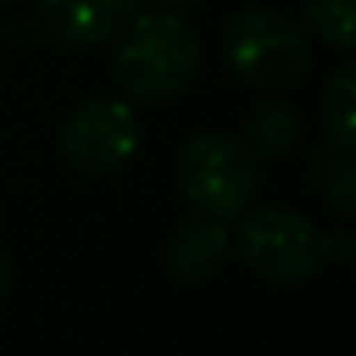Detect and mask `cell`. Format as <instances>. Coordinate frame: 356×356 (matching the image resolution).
I'll return each mask as SVG.
<instances>
[{"instance_id": "obj_1", "label": "cell", "mask_w": 356, "mask_h": 356, "mask_svg": "<svg viewBox=\"0 0 356 356\" xmlns=\"http://www.w3.org/2000/svg\"><path fill=\"white\" fill-rule=\"evenodd\" d=\"M203 67V46L193 25L175 11L133 15L112 56V74L122 91L140 102L182 95Z\"/></svg>"}, {"instance_id": "obj_2", "label": "cell", "mask_w": 356, "mask_h": 356, "mask_svg": "<svg viewBox=\"0 0 356 356\" xmlns=\"http://www.w3.org/2000/svg\"><path fill=\"white\" fill-rule=\"evenodd\" d=\"M227 67L259 91H293L304 84L311 49L297 22L269 8H248L224 29Z\"/></svg>"}, {"instance_id": "obj_3", "label": "cell", "mask_w": 356, "mask_h": 356, "mask_svg": "<svg viewBox=\"0 0 356 356\" xmlns=\"http://www.w3.org/2000/svg\"><path fill=\"white\" fill-rule=\"evenodd\" d=\"M175 182L203 217L234 220L259 193V164L234 136L200 133L178 147Z\"/></svg>"}, {"instance_id": "obj_4", "label": "cell", "mask_w": 356, "mask_h": 356, "mask_svg": "<svg viewBox=\"0 0 356 356\" xmlns=\"http://www.w3.org/2000/svg\"><path fill=\"white\" fill-rule=\"evenodd\" d=\"M238 255L259 280L293 286L307 283L321 269L325 245L321 231L304 213L286 207H259L241 217Z\"/></svg>"}, {"instance_id": "obj_5", "label": "cell", "mask_w": 356, "mask_h": 356, "mask_svg": "<svg viewBox=\"0 0 356 356\" xmlns=\"http://www.w3.org/2000/svg\"><path fill=\"white\" fill-rule=\"evenodd\" d=\"M56 147L77 171L108 175L122 168L140 147V119L126 102L98 98L81 105L60 129Z\"/></svg>"}, {"instance_id": "obj_6", "label": "cell", "mask_w": 356, "mask_h": 356, "mask_svg": "<svg viewBox=\"0 0 356 356\" xmlns=\"http://www.w3.org/2000/svg\"><path fill=\"white\" fill-rule=\"evenodd\" d=\"M227 255H231L227 220H217V217L182 224L161 248V262L168 276H175L178 283H203L217 276Z\"/></svg>"}, {"instance_id": "obj_7", "label": "cell", "mask_w": 356, "mask_h": 356, "mask_svg": "<svg viewBox=\"0 0 356 356\" xmlns=\"http://www.w3.org/2000/svg\"><path fill=\"white\" fill-rule=\"evenodd\" d=\"M140 0H39L42 22L67 42L98 46L119 35L136 15Z\"/></svg>"}, {"instance_id": "obj_8", "label": "cell", "mask_w": 356, "mask_h": 356, "mask_svg": "<svg viewBox=\"0 0 356 356\" xmlns=\"http://www.w3.org/2000/svg\"><path fill=\"white\" fill-rule=\"evenodd\" d=\"M353 77H356V63L346 60L325 84L321 91V129L332 150L339 154H353L356 150V115H353Z\"/></svg>"}, {"instance_id": "obj_9", "label": "cell", "mask_w": 356, "mask_h": 356, "mask_svg": "<svg viewBox=\"0 0 356 356\" xmlns=\"http://www.w3.org/2000/svg\"><path fill=\"white\" fill-rule=\"evenodd\" d=\"M248 140L262 157H283L304 140V119L290 105H262L248 119Z\"/></svg>"}, {"instance_id": "obj_10", "label": "cell", "mask_w": 356, "mask_h": 356, "mask_svg": "<svg viewBox=\"0 0 356 356\" xmlns=\"http://www.w3.org/2000/svg\"><path fill=\"white\" fill-rule=\"evenodd\" d=\"M311 29L335 49H353L356 42V0H304Z\"/></svg>"}, {"instance_id": "obj_11", "label": "cell", "mask_w": 356, "mask_h": 356, "mask_svg": "<svg viewBox=\"0 0 356 356\" xmlns=\"http://www.w3.org/2000/svg\"><path fill=\"white\" fill-rule=\"evenodd\" d=\"M321 196L328 203V210H335L342 220L356 217V171L349 154L332 150V157H325L321 164Z\"/></svg>"}, {"instance_id": "obj_12", "label": "cell", "mask_w": 356, "mask_h": 356, "mask_svg": "<svg viewBox=\"0 0 356 356\" xmlns=\"http://www.w3.org/2000/svg\"><path fill=\"white\" fill-rule=\"evenodd\" d=\"M321 245H325V259H335V262L353 259V238L349 234H328V238H321Z\"/></svg>"}, {"instance_id": "obj_13", "label": "cell", "mask_w": 356, "mask_h": 356, "mask_svg": "<svg viewBox=\"0 0 356 356\" xmlns=\"http://www.w3.org/2000/svg\"><path fill=\"white\" fill-rule=\"evenodd\" d=\"M11 286H15V262L4 248H0V300L11 293Z\"/></svg>"}, {"instance_id": "obj_14", "label": "cell", "mask_w": 356, "mask_h": 356, "mask_svg": "<svg viewBox=\"0 0 356 356\" xmlns=\"http://www.w3.org/2000/svg\"><path fill=\"white\" fill-rule=\"evenodd\" d=\"M164 4H175V8H186V4H200V0H164Z\"/></svg>"}, {"instance_id": "obj_15", "label": "cell", "mask_w": 356, "mask_h": 356, "mask_svg": "<svg viewBox=\"0 0 356 356\" xmlns=\"http://www.w3.org/2000/svg\"><path fill=\"white\" fill-rule=\"evenodd\" d=\"M0 4H4V0H0Z\"/></svg>"}]
</instances>
